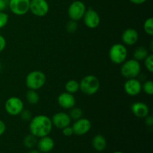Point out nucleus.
I'll return each mask as SVG.
<instances>
[{"label": "nucleus", "instance_id": "f257e3e1", "mask_svg": "<svg viewBox=\"0 0 153 153\" xmlns=\"http://www.w3.org/2000/svg\"><path fill=\"white\" fill-rule=\"evenodd\" d=\"M52 127L53 125L51 118L44 114L32 117L29 121L30 133L38 138L49 135L52 131Z\"/></svg>", "mask_w": 153, "mask_h": 153}, {"label": "nucleus", "instance_id": "f03ea898", "mask_svg": "<svg viewBox=\"0 0 153 153\" xmlns=\"http://www.w3.org/2000/svg\"><path fill=\"white\" fill-rule=\"evenodd\" d=\"M100 88V79L94 75H87L79 82V90L85 95H94L98 92Z\"/></svg>", "mask_w": 153, "mask_h": 153}, {"label": "nucleus", "instance_id": "7ed1b4c3", "mask_svg": "<svg viewBox=\"0 0 153 153\" xmlns=\"http://www.w3.org/2000/svg\"><path fill=\"white\" fill-rule=\"evenodd\" d=\"M46 74L40 70L31 71L25 77V85L29 90H40L46 85Z\"/></svg>", "mask_w": 153, "mask_h": 153}, {"label": "nucleus", "instance_id": "20e7f679", "mask_svg": "<svg viewBox=\"0 0 153 153\" xmlns=\"http://www.w3.org/2000/svg\"><path fill=\"white\" fill-rule=\"evenodd\" d=\"M141 72V66L139 61L134 58L126 60L122 64L120 73L126 79L137 78Z\"/></svg>", "mask_w": 153, "mask_h": 153}, {"label": "nucleus", "instance_id": "39448f33", "mask_svg": "<svg viewBox=\"0 0 153 153\" xmlns=\"http://www.w3.org/2000/svg\"><path fill=\"white\" fill-rule=\"evenodd\" d=\"M109 58L115 64H122L128 56V50L123 43H115L112 45L108 52Z\"/></svg>", "mask_w": 153, "mask_h": 153}, {"label": "nucleus", "instance_id": "423d86ee", "mask_svg": "<svg viewBox=\"0 0 153 153\" xmlns=\"http://www.w3.org/2000/svg\"><path fill=\"white\" fill-rule=\"evenodd\" d=\"M86 10V5L83 1L80 0H76L70 4L67 13L70 19L77 22L83 18Z\"/></svg>", "mask_w": 153, "mask_h": 153}, {"label": "nucleus", "instance_id": "0eeeda50", "mask_svg": "<svg viewBox=\"0 0 153 153\" xmlns=\"http://www.w3.org/2000/svg\"><path fill=\"white\" fill-rule=\"evenodd\" d=\"M23 109V102L17 97H10L4 103V110L10 116H18Z\"/></svg>", "mask_w": 153, "mask_h": 153}, {"label": "nucleus", "instance_id": "6e6552de", "mask_svg": "<svg viewBox=\"0 0 153 153\" xmlns=\"http://www.w3.org/2000/svg\"><path fill=\"white\" fill-rule=\"evenodd\" d=\"M49 10V3L46 0H30L29 11L34 16L43 17Z\"/></svg>", "mask_w": 153, "mask_h": 153}, {"label": "nucleus", "instance_id": "1a4fd4ad", "mask_svg": "<svg viewBox=\"0 0 153 153\" xmlns=\"http://www.w3.org/2000/svg\"><path fill=\"white\" fill-rule=\"evenodd\" d=\"M10 10L16 16H22L29 11L30 0H9Z\"/></svg>", "mask_w": 153, "mask_h": 153}, {"label": "nucleus", "instance_id": "9d476101", "mask_svg": "<svg viewBox=\"0 0 153 153\" xmlns=\"http://www.w3.org/2000/svg\"><path fill=\"white\" fill-rule=\"evenodd\" d=\"M82 19L85 25L91 29L97 28L100 24V15L93 8L87 9Z\"/></svg>", "mask_w": 153, "mask_h": 153}, {"label": "nucleus", "instance_id": "9b49d317", "mask_svg": "<svg viewBox=\"0 0 153 153\" xmlns=\"http://www.w3.org/2000/svg\"><path fill=\"white\" fill-rule=\"evenodd\" d=\"M124 91L130 97H136L142 91V84L137 78L128 79L124 84Z\"/></svg>", "mask_w": 153, "mask_h": 153}, {"label": "nucleus", "instance_id": "f8f14e48", "mask_svg": "<svg viewBox=\"0 0 153 153\" xmlns=\"http://www.w3.org/2000/svg\"><path fill=\"white\" fill-rule=\"evenodd\" d=\"M73 133L76 135H85L90 131L91 128V123L87 118L82 117L80 119L75 120L74 123L72 126Z\"/></svg>", "mask_w": 153, "mask_h": 153}, {"label": "nucleus", "instance_id": "ddd939ff", "mask_svg": "<svg viewBox=\"0 0 153 153\" xmlns=\"http://www.w3.org/2000/svg\"><path fill=\"white\" fill-rule=\"evenodd\" d=\"M51 120L52 125L59 129H62L68 126H70L72 121L69 114L66 112H58L53 115Z\"/></svg>", "mask_w": 153, "mask_h": 153}, {"label": "nucleus", "instance_id": "4468645a", "mask_svg": "<svg viewBox=\"0 0 153 153\" xmlns=\"http://www.w3.org/2000/svg\"><path fill=\"white\" fill-rule=\"evenodd\" d=\"M58 103L62 108L70 110L76 106V100L73 94L68 92H63L58 97Z\"/></svg>", "mask_w": 153, "mask_h": 153}, {"label": "nucleus", "instance_id": "2eb2a0df", "mask_svg": "<svg viewBox=\"0 0 153 153\" xmlns=\"http://www.w3.org/2000/svg\"><path fill=\"white\" fill-rule=\"evenodd\" d=\"M122 42L124 45L126 46H133L138 41L139 34L138 32L134 28H126L123 32L121 36Z\"/></svg>", "mask_w": 153, "mask_h": 153}, {"label": "nucleus", "instance_id": "dca6fc26", "mask_svg": "<svg viewBox=\"0 0 153 153\" xmlns=\"http://www.w3.org/2000/svg\"><path fill=\"white\" fill-rule=\"evenodd\" d=\"M131 111L133 114L137 118H143L149 114V108L146 103L135 102L131 105Z\"/></svg>", "mask_w": 153, "mask_h": 153}, {"label": "nucleus", "instance_id": "f3484780", "mask_svg": "<svg viewBox=\"0 0 153 153\" xmlns=\"http://www.w3.org/2000/svg\"><path fill=\"white\" fill-rule=\"evenodd\" d=\"M37 149L40 152L47 153L51 152L55 146V141L49 135L39 138L37 143Z\"/></svg>", "mask_w": 153, "mask_h": 153}, {"label": "nucleus", "instance_id": "a211bd4d", "mask_svg": "<svg viewBox=\"0 0 153 153\" xmlns=\"http://www.w3.org/2000/svg\"><path fill=\"white\" fill-rule=\"evenodd\" d=\"M92 146L95 150L102 152L107 146V140L102 134H97L92 140Z\"/></svg>", "mask_w": 153, "mask_h": 153}, {"label": "nucleus", "instance_id": "6ab92c4d", "mask_svg": "<svg viewBox=\"0 0 153 153\" xmlns=\"http://www.w3.org/2000/svg\"><path fill=\"white\" fill-rule=\"evenodd\" d=\"M149 50L148 48L143 46H137L133 52V58L135 59L136 61H139V62L143 61L145 58L149 55Z\"/></svg>", "mask_w": 153, "mask_h": 153}, {"label": "nucleus", "instance_id": "aec40b11", "mask_svg": "<svg viewBox=\"0 0 153 153\" xmlns=\"http://www.w3.org/2000/svg\"><path fill=\"white\" fill-rule=\"evenodd\" d=\"M25 99L29 104L36 105L40 101V96H39L37 91L28 89V91L26 92V94H25Z\"/></svg>", "mask_w": 153, "mask_h": 153}, {"label": "nucleus", "instance_id": "412c9836", "mask_svg": "<svg viewBox=\"0 0 153 153\" xmlns=\"http://www.w3.org/2000/svg\"><path fill=\"white\" fill-rule=\"evenodd\" d=\"M65 90L66 92L70 94H76L79 91V82L75 79H70L67 81L65 85Z\"/></svg>", "mask_w": 153, "mask_h": 153}, {"label": "nucleus", "instance_id": "4be33fe9", "mask_svg": "<svg viewBox=\"0 0 153 153\" xmlns=\"http://www.w3.org/2000/svg\"><path fill=\"white\" fill-rule=\"evenodd\" d=\"M37 137L34 136L33 134H30L25 136L23 139V144L25 147L28 149H33L35 146H37Z\"/></svg>", "mask_w": 153, "mask_h": 153}, {"label": "nucleus", "instance_id": "5701e85b", "mask_svg": "<svg viewBox=\"0 0 153 153\" xmlns=\"http://www.w3.org/2000/svg\"><path fill=\"white\" fill-rule=\"evenodd\" d=\"M71 120H77L80 119L83 117V111L82 110V108H78L74 106L73 108H72L71 109H70V113H69Z\"/></svg>", "mask_w": 153, "mask_h": 153}, {"label": "nucleus", "instance_id": "b1692460", "mask_svg": "<svg viewBox=\"0 0 153 153\" xmlns=\"http://www.w3.org/2000/svg\"><path fill=\"white\" fill-rule=\"evenodd\" d=\"M143 30L145 33L149 36L153 35V19L152 17H149L145 20L143 23Z\"/></svg>", "mask_w": 153, "mask_h": 153}, {"label": "nucleus", "instance_id": "393cba45", "mask_svg": "<svg viewBox=\"0 0 153 153\" xmlns=\"http://www.w3.org/2000/svg\"><path fill=\"white\" fill-rule=\"evenodd\" d=\"M142 91L146 94L152 96L153 94V82L152 80H147L142 85Z\"/></svg>", "mask_w": 153, "mask_h": 153}, {"label": "nucleus", "instance_id": "a878e982", "mask_svg": "<svg viewBox=\"0 0 153 153\" xmlns=\"http://www.w3.org/2000/svg\"><path fill=\"white\" fill-rule=\"evenodd\" d=\"M144 66L145 68L147 70L149 73H153V55L149 53V55L144 59Z\"/></svg>", "mask_w": 153, "mask_h": 153}, {"label": "nucleus", "instance_id": "bb28decb", "mask_svg": "<svg viewBox=\"0 0 153 153\" xmlns=\"http://www.w3.org/2000/svg\"><path fill=\"white\" fill-rule=\"evenodd\" d=\"M78 27H79V25H78L77 22L72 20V19L68 21L66 24V29L69 33H74L75 31H77Z\"/></svg>", "mask_w": 153, "mask_h": 153}, {"label": "nucleus", "instance_id": "cd10ccee", "mask_svg": "<svg viewBox=\"0 0 153 153\" xmlns=\"http://www.w3.org/2000/svg\"><path fill=\"white\" fill-rule=\"evenodd\" d=\"M9 21V16L4 11H0V29L4 28Z\"/></svg>", "mask_w": 153, "mask_h": 153}, {"label": "nucleus", "instance_id": "c85d7f7f", "mask_svg": "<svg viewBox=\"0 0 153 153\" xmlns=\"http://www.w3.org/2000/svg\"><path fill=\"white\" fill-rule=\"evenodd\" d=\"M19 116L23 121H30L32 118L31 112L29 110H25V109L22 111V112L19 114Z\"/></svg>", "mask_w": 153, "mask_h": 153}, {"label": "nucleus", "instance_id": "c756f323", "mask_svg": "<svg viewBox=\"0 0 153 153\" xmlns=\"http://www.w3.org/2000/svg\"><path fill=\"white\" fill-rule=\"evenodd\" d=\"M61 130H62L63 134H64V136H66V137H70V136H72L73 134H74L73 128H72V126H68L62 128Z\"/></svg>", "mask_w": 153, "mask_h": 153}, {"label": "nucleus", "instance_id": "7c9ffc66", "mask_svg": "<svg viewBox=\"0 0 153 153\" xmlns=\"http://www.w3.org/2000/svg\"><path fill=\"white\" fill-rule=\"evenodd\" d=\"M144 122L147 126L152 127L153 126V117L152 115H148L144 118Z\"/></svg>", "mask_w": 153, "mask_h": 153}, {"label": "nucleus", "instance_id": "2f4dec72", "mask_svg": "<svg viewBox=\"0 0 153 153\" xmlns=\"http://www.w3.org/2000/svg\"><path fill=\"white\" fill-rule=\"evenodd\" d=\"M6 47V40L2 35L0 34V52H2Z\"/></svg>", "mask_w": 153, "mask_h": 153}, {"label": "nucleus", "instance_id": "473e14b6", "mask_svg": "<svg viewBox=\"0 0 153 153\" xmlns=\"http://www.w3.org/2000/svg\"><path fill=\"white\" fill-rule=\"evenodd\" d=\"M6 131V125L4 121L0 120V136L2 135Z\"/></svg>", "mask_w": 153, "mask_h": 153}, {"label": "nucleus", "instance_id": "72a5a7b5", "mask_svg": "<svg viewBox=\"0 0 153 153\" xmlns=\"http://www.w3.org/2000/svg\"><path fill=\"white\" fill-rule=\"evenodd\" d=\"M7 3L6 0H0V11H4L6 9Z\"/></svg>", "mask_w": 153, "mask_h": 153}, {"label": "nucleus", "instance_id": "f704fd0d", "mask_svg": "<svg viewBox=\"0 0 153 153\" xmlns=\"http://www.w3.org/2000/svg\"><path fill=\"white\" fill-rule=\"evenodd\" d=\"M129 1L134 4H141L146 2L147 0H129Z\"/></svg>", "mask_w": 153, "mask_h": 153}, {"label": "nucleus", "instance_id": "c9c22d12", "mask_svg": "<svg viewBox=\"0 0 153 153\" xmlns=\"http://www.w3.org/2000/svg\"><path fill=\"white\" fill-rule=\"evenodd\" d=\"M28 153H41L38 149H31V150L29 151Z\"/></svg>", "mask_w": 153, "mask_h": 153}, {"label": "nucleus", "instance_id": "e433bc0d", "mask_svg": "<svg viewBox=\"0 0 153 153\" xmlns=\"http://www.w3.org/2000/svg\"><path fill=\"white\" fill-rule=\"evenodd\" d=\"M152 46H153V40H151L150 46H149V47H150V52H152V51H153V48H152Z\"/></svg>", "mask_w": 153, "mask_h": 153}, {"label": "nucleus", "instance_id": "4c0bfd02", "mask_svg": "<svg viewBox=\"0 0 153 153\" xmlns=\"http://www.w3.org/2000/svg\"><path fill=\"white\" fill-rule=\"evenodd\" d=\"M113 153H123V152H120V151H117V152H114Z\"/></svg>", "mask_w": 153, "mask_h": 153}]
</instances>
